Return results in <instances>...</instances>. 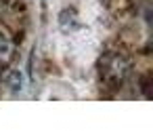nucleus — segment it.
<instances>
[{
    "label": "nucleus",
    "mask_w": 153,
    "mask_h": 139,
    "mask_svg": "<svg viewBox=\"0 0 153 139\" xmlns=\"http://www.w3.org/2000/svg\"><path fill=\"white\" fill-rule=\"evenodd\" d=\"M7 84L11 86V91H21L23 89V74L19 72V70H15V72H11L9 74V78H7Z\"/></svg>",
    "instance_id": "nucleus-3"
},
{
    "label": "nucleus",
    "mask_w": 153,
    "mask_h": 139,
    "mask_svg": "<svg viewBox=\"0 0 153 139\" xmlns=\"http://www.w3.org/2000/svg\"><path fill=\"white\" fill-rule=\"evenodd\" d=\"M11 57H13V42L9 40L7 34L0 32V61L7 63V61H11Z\"/></svg>",
    "instance_id": "nucleus-2"
},
{
    "label": "nucleus",
    "mask_w": 153,
    "mask_h": 139,
    "mask_svg": "<svg viewBox=\"0 0 153 139\" xmlns=\"http://www.w3.org/2000/svg\"><path fill=\"white\" fill-rule=\"evenodd\" d=\"M128 72H130L128 59L122 57V55H117V53H111V55H107L101 61V76H103L105 82H109L113 86H120L126 80Z\"/></svg>",
    "instance_id": "nucleus-1"
}]
</instances>
